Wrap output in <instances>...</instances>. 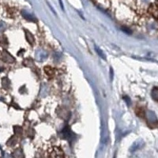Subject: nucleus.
I'll return each mask as SVG.
<instances>
[{"mask_svg":"<svg viewBox=\"0 0 158 158\" xmlns=\"http://www.w3.org/2000/svg\"><path fill=\"white\" fill-rule=\"evenodd\" d=\"M48 158H65V155L61 148L53 146L48 150Z\"/></svg>","mask_w":158,"mask_h":158,"instance_id":"obj_1","label":"nucleus"},{"mask_svg":"<svg viewBox=\"0 0 158 158\" xmlns=\"http://www.w3.org/2000/svg\"><path fill=\"white\" fill-rule=\"evenodd\" d=\"M149 12L155 18L158 19V3H153L149 8Z\"/></svg>","mask_w":158,"mask_h":158,"instance_id":"obj_2","label":"nucleus"},{"mask_svg":"<svg viewBox=\"0 0 158 158\" xmlns=\"http://www.w3.org/2000/svg\"><path fill=\"white\" fill-rule=\"evenodd\" d=\"M147 117L149 122L153 123H158L156 115H155L154 112H153V111H148Z\"/></svg>","mask_w":158,"mask_h":158,"instance_id":"obj_3","label":"nucleus"},{"mask_svg":"<svg viewBox=\"0 0 158 158\" xmlns=\"http://www.w3.org/2000/svg\"><path fill=\"white\" fill-rule=\"evenodd\" d=\"M151 96L155 101H158V87H154L153 89L151 92Z\"/></svg>","mask_w":158,"mask_h":158,"instance_id":"obj_4","label":"nucleus"},{"mask_svg":"<svg viewBox=\"0 0 158 158\" xmlns=\"http://www.w3.org/2000/svg\"><path fill=\"white\" fill-rule=\"evenodd\" d=\"M95 50H96V52H97V54L100 56V57L102 58V59H104V60H106V56H105V54L104 53V52H103L101 48H99L98 47H97V46H96Z\"/></svg>","mask_w":158,"mask_h":158,"instance_id":"obj_5","label":"nucleus"},{"mask_svg":"<svg viewBox=\"0 0 158 158\" xmlns=\"http://www.w3.org/2000/svg\"><path fill=\"white\" fill-rule=\"evenodd\" d=\"M139 147H140V143H139V142H135L133 146H132V147H131V151H134V150L135 151L137 149H138Z\"/></svg>","mask_w":158,"mask_h":158,"instance_id":"obj_6","label":"nucleus"},{"mask_svg":"<svg viewBox=\"0 0 158 158\" xmlns=\"http://www.w3.org/2000/svg\"><path fill=\"white\" fill-rule=\"evenodd\" d=\"M23 15L26 19L29 20V21H33V20H34V18H32V17L30 15H29V14H25V13H23Z\"/></svg>","mask_w":158,"mask_h":158,"instance_id":"obj_7","label":"nucleus"},{"mask_svg":"<svg viewBox=\"0 0 158 158\" xmlns=\"http://www.w3.org/2000/svg\"><path fill=\"white\" fill-rule=\"evenodd\" d=\"M59 3H60V6H61V8L63 10H64V7H63V2H62V0H59Z\"/></svg>","mask_w":158,"mask_h":158,"instance_id":"obj_8","label":"nucleus"}]
</instances>
